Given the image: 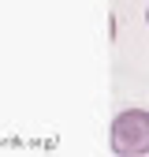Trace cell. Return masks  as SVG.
Returning <instances> with one entry per match:
<instances>
[{
	"instance_id": "7a4b0ae2",
	"label": "cell",
	"mask_w": 149,
	"mask_h": 157,
	"mask_svg": "<svg viewBox=\"0 0 149 157\" xmlns=\"http://www.w3.org/2000/svg\"><path fill=\"white\" fill-rule=\"evenodd\" d=\"M145 23H149V8H145Z\"/></svg>"
},
{
	"instance_id": "6da1fadb",
	"label": "cell",
	"mask_w": 149,
	"mask_h": 157,
	"mask_svg": "<svg viewBox=\"0 0 149 157\" xmlns=\"http://www.w3.org/2000/svg\"><path fill=\"white\" fill-rule=\"evenodd\" d=\"M112 153L119 157L149 153V112L145 109H123L112 120Z\"/></svg>"
}]
</instances>
